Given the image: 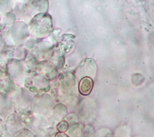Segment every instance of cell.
Returning a JSON list of instances; mask_svg holds the SVG:
<instances>
[{
  "instance_id": "1",
  "label": "cell",
  "mask_w": 154,
  "mask_h": 137,
  "mask_svg": "<svg viewBox=\"0 0 154 137\" xmlns=\"http://www.w3.org/2000/svg\"><path fill=\"white\" fill-rule=\"evenodd\" d=\"M30 27L37 36H45L52 27V22L49 15L40 14L35 17L30 23Z\"/></svg>"
},
{
  "instance_id": "2",
  "label": "cell",
  "mask_w": 154,
  "mask_h": 137,
  "mask_svg": "<svg viewBox=\"0 0 154 137\" xmlns=\"http://www.w3.org/2000/svg\"><path fill=\"white\" fill-rule=\"evenodd\" d=\"M75 40L74 36L72 35H64L62 36L59 44L60 51L65 53H69L73 49L75 43Z\"/></svg>"
},
{
  "instance_id": "3",
  "label": "cell",
  "mask_w": 154,
  "mask_h": 137,
  "mask_svg": "<svg viewBox=\"0 0 154 137\" xmlns=\"http://www.w3.org/2000/svg\"><path fill=\"white\" fill-rule=\"evenodd\" d=\"M93 86V82L89 77H83L80 82L79 90L80 93L83 95H88L92 91Z\"/></svg>"
},
{
  "instance_id": "4",
  "label": "cell",
  "mask_w": 154,
  "mask_h": 137,
  "mask_svg": "<svg viewBox=\"0 0 154 137\" xmlns=\"http://www.w3.org/2000/svg\"><path fill=\"white\" fill-rule=\"evenodd\" d=\"M63 123V126L61 124V123H59V126H57L58 129L60 131V132H64V131H66L67 129V123L66 122H62Z\"/></svg>"
}]
</instances>
